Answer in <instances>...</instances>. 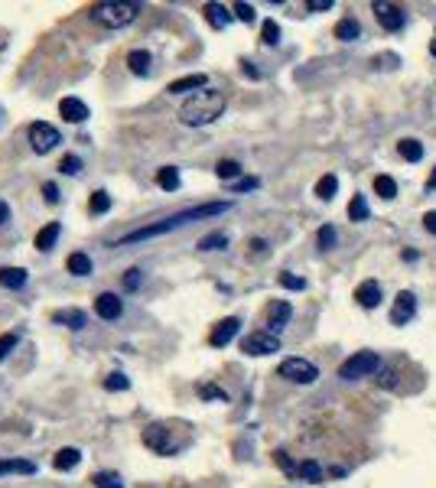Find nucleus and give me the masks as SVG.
Listing matches in <instances>:
<instances>
[{
    "instance_id": "f257e3e1",
    "label": "nucleus",
    "mask_w": 436,
    "mask_h": 488,
    "mask_svg": "<svg viewBox=\"0 0 436 488\" xmlns=\"http://www.w3.org/2000/svg\"><path fill=\"white\" fill-rule=\"evenodd\" d=\"M232 209V202H205V205H192V209H182V212L176 215H166V218H160V222L153 225H143V228H134V232L121 234L114 241V247H128V244H140V241H150V238H160V234H170L176 232V228H182V225L189 222H199V218H215V215H222Z\"/></svg>"
},
{
    "instance_id": "f03ea898",
    "label": "nucleus",
    "mask_w": 436,
    "mask_h": 488,
    "mask_svg": "<svg viewBox=\"0 0 436 488\" xmlns=\"http://www.w3.org/2000/svg\"><path fill=\"white\" fill-rule=\"evenodd\" d=\"M225 111V95L218 88H202V92H195V95L180 107V121L186 128H205V124H212L218 121Z\"/></svg>"
},
{
    "instance_id": "7ed1b4c3",
    "label": "nucleus",
    "mask_w": 436,
    "mask_h": 488,
    "mask_svg": "<svg viewBox=\"0 0 436 488\" xmlns=\"http://www.w3.org/2000/svg\"><path fill=\"white\" fill-rule=\"evenodd\" d=\"M140 13V3L134 0H101V3H91L88 7V17L107 30H121V26H128V23L137 20Z\"/></svg>"
},
{
    "instance_id": "20e7f679",
    "label": "nucleus",
    "mask_w": 436,
    "mask_h": 488,
    "mask_svg": "<svg viewBox=\"0 0 436 488\" xmlns=\"http://www.w3.org/2000/svg\"><path fill=\"white\" fill-rule=\"evenodd\" d=\"M381 368V355L378 351H355L339 365V378L342 381H355V378H365V374H374Z\"/></svg>"
},
{
    "instance_id": "39448f33",
    "label": "nucleus",
    "mask_w": 436,
    "mask_h": 488,
    "mask_svg": "<svg viewBox=\"0 0 436 488\" xmlns=\"http://www.w3.org/2000/svg\"><path fill=\"white\" fill-rule=\"evenodd\" d=\"M280 378H287L290 384H313L320 378V368L306 358H284L280 361V368H277Z\"/></svg>"
},
{
    "instance_id": "423d86ee",
    "label": "nucleus",
    "mask_w": 436,
    "mask_h": 488,
    "mask_svg": "<svg viewBox=\"0 0 436 488\" xmlns=\"http://www.w3.org/2000/svg\"><path fill=\"white\" fill-rule=\"evenodd\" d=\"M26 134H30V147L36 150V153H49V150L55 147V143H59V130L53 128V124H46V121H36V124H30V130H26Z\"/></svg>"
},
{
    "instance_id": "0eeeda50",
    "label": "nucleus",
    "mask_w": 436,
    "mask_h": 488,
    "mask_svg": "<svg viewBox=\"0 0 436 488\" xmlns=\"http://www.w3.org/2000/svg\"><path fill=\"white\" fill-rule=\"evenodd\" d=\"M241 351H245V355H254V358L274 355V351H280V339L270 336V332H251V336H245V342H241Z\"/></svg>"
},
{
    "instance_id": "6e6552de",
    "label": "nucleus",
    "mask_w": 436,
    "mask_h": 488,
    "mask_svg": "<svg viewBox=\"0 0 436 488\" xmlns=\"http://www.w3.org/2000/svg\"><path fill=\"white\" fill-rule=\"evenodd\" d=\"M143 446L147 449H153V453H160V456H170V453H176V446L170 443V430L163 424H150L147 430H143Z\"/></svg>"
},
{
    "instance_id": "1a4fd4ad",
    "label": "nucleus",
    "mask_w": 436,
    "mask_h": 488,
    "mask_svg": "<svg viewBox=\"0 0 436 488\" xmlns=\"http://www.w3.org/2000/svg\"><path fill=\"white\" fill-rule=\"evenodd\" d=\"M374 17H378V23H381L387 33H397V30H404V23H407V13L401 10V7H394V3H384V0H378L372 7Z\"/></svg>"
},
{
    "instance_id": "9d476101",
    "label": "nucleus",
    "mask_w": 436,
    "mask_h": 488,
    "mask_svg": "<svg viewBox=\"0 0 436 488\" xmlns=\"http://www.w3.org/2000/svg\"><path fill=\"white\" fill-rule=\"evenodd\" d=\"M414 316H417V297L410 290H401L391 306V326H407Z\"/></svg>"
},
{
    "instance_id": "9b49d317",
    "label": "nucleus",
    "mask_w": 436,
    "mask_h": 488,
    "mask_svg": "<svg viewBox=\"0 0 436 488\" xmlns=\"http://www.w3.org/2000/svg\"><path fill=\"white\" fill-rule=\"evenodd\" d=\"M95 313L105 319V322H114V319H121V313H124V299L117 297V293H98Z\"/></svg>"
},
{
    "instance_id": "f8f14e48",
    "label": "nucleus",
    "mask_w": 436,
    "mask_h": 488,
    "mask_svg": "<svg viewBox=\"0 0 436 488\" xmlns=\"http://www.w3.org/2000/svg\"><path fill=\"white\" fill-rule=\"evenodd\" d=\"M238 329H241V319H238V316L222 319V322L212 329V336H209V345H212V349H225V345L238 336Z\"/></svg>"
},
{
    "instance_id": "ddd939ff",
    "label": "nucleus",
    "mask_w": 436,
    "mask_h": 488,
    "mask_svg": "<svg viewBox=\"0 0 436 488\" xmlns=\"http://www.w3.org/2000/svg\"><path fill=\"white\" fill-rule=\"evenodd\" d=\"M290 316H293V306H290L287 299H277V303H270V309H267V332H270V336H277V332H280L290 322Z\"/></svg>"
},
{
    "instance_id": "4468645a",
    "label": "nucleus",
    "mask_w": 436,
    "mask_h": 488,
    "mask_svg": "<svg viewBox=\"0 0 436 488\" xmlns=\"http://www.w3.org/2000/svg\"><path fill=\"white\" fill-rule=\"evenodd\" d=\"M59 114H62V121H69V124H82V121H88V105L82 98L69 95L59 101Z\"/></svg>"
},
{
    "instance_id": "2eb2a0df",
    "label": "nucleus",
    "mask_w": 436,
    "mask_h": 488,
    "mask_svg": "<svg viewBox=\"0 0 436 488\" xmlns=\"http://www.w3.org/2000/svg\"><path fill=\"white\" fill-rule=\"evenodd\" d=\"M202 88H209V78H205L202 72H195V75H182L176 82H170L166 92H170V95H186V92H202Z\"/></svg>"
},
{
    "instance_id": "dca6fc26",
    "label": "nucleus",
    "mask_w": 436,
    "mask_h": 488,
    "mask_svg": "<svg viewBox=\"0 0 436 488\" xmlns=\"http://www.w3.org/2000/svg\"><path fill=\"white\" fill-rule=\"evenodd\" d=\"M355 299H358V306L374 309L381 303V284H378V280H362V284L355 287Z\"/></svg>"
},
{
    "instance_id": "f3484780",
    "label": "nucleus",
    "mask_w": 436,
    "mask_h": 488,
    "mask_svg": "<svg viewBox=\"0 0 436 488\" xmlns=\"http://www.w3.org/2000/svg\"><path fill=\"white\" fill-rule=\"evenodd\" d=\"M53 322H59V326H65V329L78 332V329H85V326H88V316L82 313V309H55Z\"/></svg>"
},
{
    "instance_id": "a211bd4d",
    "label": "nucleus",
    "mask_w": 436,
    "mask_h": 488,
    "mask_svg": "<svg viewBox=\"0 0 436 488\" xmlns=\"http://www.w3.org/2000/svg\"><path fill=\"white\" fill-rule=\"evenodd\" d=\"M59 232H62V225L59 222H49V225H43V228H40V232H36V251H53L55 247V241H59Z\"/></svg>"
},
{
    "instance_id": "6ab92c4d",
    "label": "nucleus",
    "mask_w": 436,
    "mask_h": 488,
    "mask_svg": "<svg viewBox=\"0 0 436 488\" xmlns=\"http://www.w3.org/2000/svg\"><path fill=\"white\" fill-rule=\"evenodd\" d=\"M26 280H30V274H26L23 267H0V287L23 290L26 287Z\"/></svg>"
},
{
    "instance_id": "aec40b11",
    "label": "nucleus",
    "mask_w": 436,
    "mask_h": 488,
    "mask_svg": "<svg viewBox=\"0 0 436 488\" xmlns=\"http://www.w3.org/2000/svg\"><path fill=\"white\" fill-rule=\"evenodd\" d=\"M36 462L33 459H0V476H33Z\"/></svg>"
},
{
    "instance_id": "412c9836",
    "label": "nucleus",
    "mask_w": 436,
    "mask_h": 488,
    "mask_svg": "<svg viewBox=\"0 0 436 488\" xmlns=\"http://www.w3.org/2000/svg\"><path fill=\"white\" fill-rule=\"evenodd\" d=\"M65 270L72 277H88L95 270V264H91V257H88L85 251H75V254H69V261H65Z\"/></svg>"
},
{
    "instance_id": "4be33fe9",
    "label": "nucleus",
    "mask_w": 436,
    "mask_h": 488,
    "mask_svg": "<svg viewBox=\"0 0 436 488\" xmlns=\"http://www.w3.org/2000/svg\"><path fill=\"white\" fill-rule=\"evenodd\" d=\"M202 13H205V20L212 23L215 30H225V26L232 23V17H234V13H228V7H222V3H205Z\"/></svg>"
},
{
    "instance_id": "5701e85b",
    "label": "nucleus",
    "mask_w": 436,
    "mask_h": 488,
    "mask_svg": "<svg viewBox=\"0 0 436 488\" xmlns=\"http://www.w3.org/2000/svg\"><path fill=\"white\" fill-rule=\"evenodd\" d=\"M78 462H82V453H78L75 446H65V449H59L53 456V466L59 469V472H72Z\"/></svg>"
},
{
    "instance_id": "b1692460",
    "label": "nucleus",
    "mask_w": 436,
    "mask_h": 488,
    "mask_svg": "<svg viewBox=\"0 0 436 488\" xmlns=\"http://www.w3.org/2000/svg\"><path fill=\"white\" fill-rule=\"evenodd\" d=\"M362 36V26H358V20L355 17H345V20L335 23V40H342V43H351V40H358Z\"/></svg>"
},
{
    "instance_id": "393cba45",
    "label": "nucleus",
    "mask_w": 436,
    "mask_h": 488,
    "mask_svg": "<svg viewBox=\"0 0 436 488\" xmlns=\"http://www.w3.org/2000/svg\"><path fill=\"white\" fill-rule=\"evenodd\" d=\"M397 153H401L407 163H420V159H424V143H420V140H414V137H407V140H401V143H397Z\"/></svg>"
},
{
    "instance_id": "a878e982",
    "label": "nucleus",
    "mask_w": 436,
    "mask_h": 488,
    "mask_svg": "<svg viewBox=\"0 0 436 488\" xmlns=\"http://www.w3.org/2000/svg\"><path fill=\"white\" fill-rule=\"evenodd\" d=\"M180 170L176 166H163V170H157V186L160 189H166V192H176L180 189Z\"/></svg>"
},
{
    "instance_id": "bb28decb",
    "label": "nucleus",
    "mask_w": 436,
    "mask_h": 488,
    "mask_svg": "<svg viewBox=\"0 0 436 488\" xmlns=\"http://www.w3.org/2000/svg\"><path fill=\"white\" fill-rule=\"evenodd\" d=\"M335 192H339V176H335V173H326V176L316 182V195H320L322 202H329V199H335Z\"/></svg>"
},
{
    "instance_id": "cd10ccee",
    "label": "nucleus",
    "mask_w": 436,
    "mask_h": 488,
    "mask_svg": "<svg viewBox=\"0 0 436 488\" xmlns=\"http://www.w3.org/2000/svg\"><path fill=\"white\" fill-rule=\"evenodd\" d=\"M150 62H153V59H150L147 49H134V53L128 55V65H130V72H134V75H147Z\"/></svg>"
},
{
    "instance_id": "c85d7f7f",
    "label": "nucleus",
    "mask_w": 436,
    "mask_h": 488,
    "mask_svg": "<svg viewBox=\"0 0 436 488\" xmlns=\"http://www.w3.org/2000/svg\"><path fill=\"white\" fill-rule=\"evenodd\" d=\"M195 247H199V251H222V247H228V234H225V232H209L205 238H199Z\"/></svg>"
},
{
    "instance_id": "c756f323",
    "label": "nucleus",
    "mask_w": 436,
    "mask_h": 488,
    "mask_svg": "<svg viewBox=\"0 0 436 488\" xmlns=\"http://www.w3.org/2000/svg\"><path fill=\"white\" fill-rule=\"evenodd\" d=\"M368 215H372V209H368V199L355 192V199L349 202V218H351V222H365Z\"/></svg>"
},
{
    "instance_id": "7c9ffc66",
    "label": "nucleus",
    "mask_w": 436,
    "mask_h": 488,
    "mask_svg": "<svg viewBox=\"0 0 436 488\" xmlns=\"http://www.w3.org/2000/svg\"><path fill=\"white\" fill-rule=\"evenodd\" d=\"M215 173H218V180L232 182V180H238V176H241V163H238V159H218Z\"/></svg>"
},
{
    "instance_id": "2f4dec72",
    "label": "nucleus",
    "mask_w": 436,
    "mask_h": 488,
    "mask_svg": "<svg viewBox=\"0 0 436 488\" xmlns=\"http://www.w3.org/2000/svg\"><path fill=\"white\" fill-rule=\"evenodd\" d=\"M297 472H299V478H306V482H322V466L316 459H303Z\"/></svg>"
},
{
    "instance_id": "473e14b6",
    "label": "nucleus",
    "mask_w": 436,
    "mask_h": 488,
    "mask_svg": "<svg viewBox=\"0 0 436 488\" xmlns=\"http://www.w3.org/2000/svg\"><path fill=\"white\" fill-rule=\"evenodd\" d=\"M374 192H378L381 199H394V195H397V182L381 173V176H374Z\"/></svg>"
},
{
    "instance_id": "72a5a7b5",
    "label": "nucleus",
    "mask_w": 436,
    "mask_h": 488,
    "mask_svg": "<svg viewBox=\"0 0 436 488\" xmlns=\"http://www.w3.org/2000/svg\"><path fill=\"white\" fill-rule=\"evenodd\" d=\"M88 209H91V215H105L107 209H111V195H107L105 189H95V192H91V202H88Z\"/></svg>"
},
{
    "instance_id": "f704fd0d",
    "label": "nucleus",
    "mask_w": 436,
    "mask_h": 488,
    "mask_svg": "<svg viewBox=\"0 0 436 488\" xmlns=\"http://www.w3.org/2000/svg\"><path fill=\"white\" fill-rule=\"evenodd\" d=\"M261 43L264 46L280 43V26H277V20H264V26H261Z\"/></svg>"
},
{
    "instance_id": "c9c22d12",
    "label": "nucleus",
    "mask_w": 436,
    "mask_h": 488,
    "mask_svg": "<svg viewBox=\"0 0 436 488\" xmlns=\"http://www.w3.org/2000/svg\"><path fill=\"white\" fill-rule=\"evenodd\" d=\"M91 485L95 488H124V482H121L117 472H98V476L91 478Z\"/></svg>"
},
{
    "instance_id": "e433bc0d",
    "label": "nucleus",
    "mask_w": 436,
    "mask_h": 488,
    "mask_svg": "<svg viewBox=\"0 0 436 488\" xmlns=\"http://www.w3.org/2000/svg\"><path fill=\"white\" fill-rule=\"evenodd\" d=\"M335 238H339V232L332 225H322L320 234H316V244H320L322 251H329V247H335Z\"/></svg>"
},
{
    "instance_id": "4c0bfd02",
    "label": "nucleus",
    "mask_w": 436,
    "mask_h": 488,
    "mask_svg": "<svg viewBox=\"0 0 436 488\" xmlns=\"http://www.w3.org/2000/svg\"><path fill=\"white\" fill-rule=\"evenodd\" d=\"M59 170H62L65 176H78V173H82V159L75 157V153H65L62 163H59Z\"/></svg>"
},
{
    "instance_id": "58836bf2",
    "label": "nucleus",
    "mask_w": 436,
    "mask_h": 488,
    "mask_svg": "<svg viewBox=\"0 0 436 488\" xmlns=\"http://www.w3.org/2000/svg\"><path fill=\"white\" fill-rule=\"evenodd\" d=\"M17 342H20V336H17V332H3V336H0V361L7 358L13 349H17Z\"/></svg>"
},
{
    "instance_id": "ea45409f",
    "label": "nucleus",
    "mask_w": 436,
    "mask_h": 488,
    "mask_svg": "<svg viewBox=\"0 0 436 488\" xmlns=\"http://www.w3.org/2000/svg\"><path fill=\"white\" fill-rule=\"evenodd\" d=\"M105 387H107V391H128L130 381L121 372H114V374H107V378H105Z\"/></svg>"
},
{
    "instance_id": "a19ab883",
    "label": "nucleus",
    "mask_w": 436,
    "mask_h": 488,
    "mask_svg": "<svg viewBox=\"0 0 436 488\" xmlns=\"http://www.w3.org/2000/svg\"><path fill=\"white\" fill-rule=\"evenodd\" d=\"M199 397H202V401H228V394H225L222 387H215V384H202V387H199Z\"/></svg>"
},
{
    "instance_id": "79ce46f5",
    "label": "nucleus",
    "mask_w": 436,
    "mask_h": 488,
    "mask_svg": "<svg viewBox=\"0 0 436 488\" xmlns=\"http://www.w3.org/2000/svg\"><path fill=\"white\" fill-rule=\"evenodd\" d=\"M277 280H280V287H287V290H303V287H306V280H303V277H293L290 270H284Z\"/></svg>"
},
{
    "instance_id": "37998d69",
    "label": "nucleus",
    "mask_w": 436,
    "mask_h": 488,
    "mask_svg": "<svg viewBox=\"0 0 436 488\" xmlns=\"http://www.w3.org/2000/svg\"><path fill=\"white\" fill-rule=\"evenodd\" d=\"M143 284V270L140 267H130L128 274H124V290H137Z\"/></svg>"
},
{
    "instance_id": "c03bdc74",
    "label": "nucleus",
    "mask_w": 436,
    "mask_h": 488,
    "mask_svg": "<svg viewBox=\"0 0 436 488\" xmlns=\"http://www.w3.org/2000/svg\"><path fill=\"white\" fill-rule=\"evenodd\" d=\"M232 10H234V17H238V20H241V23H254V17H257L251 3H234Z\"/></svg>"
},
{
    "instance_id": "a18cd8bd",
    "label": "nucleus",
    "mask_w": 436,
    "mask_h": 488,
    "mask_svg": "<svg viewBox=\"0 0 436 488\" xmlns=\"http://www.w3.org/2000/svg\"><path fill=\"white\" fill-rule=\"evenodd\" d=\"M335 0H306V10L309 13H322V10H332Z\"/></svg>"
},
{
    "instance_id": "49530a36",
    "label": "nucleus",
    "mask_w": 436,
    "mask_h": 488,
    "mask_svg": "<svg viewBox=\"0 0 436 488\" xmlns=\"http://www.w3.org/2000/svg\"><path fill=\"white\" fill-rule=\"evenodd\" d=\"M43 199L49 205H59V186L55 182H43Z\"/></svg>"
},
{
    "instance_id": "de8ad7c7",
    "label": "nucleus",
    "mask_w": 436,
    "mask_h": 488,
    "mask_svg": "<svg viewBox=\"0 0 436 488\" xmlns=\"http://www.w3.org/2000/svg\"><path fill=\"white\" fill-rule=\"evenodd\" d=\"M257 186H261V180H254V176H251V180L232 182V192H251V189H257Z\"/></svg>"
},
{
    "instance_id": "09e8293b",
    "label": "nucleus",
    "mask_w": 436,
    "mask_h": 488,
    "mask_svg": "<svg viewBox=\"0 0 436 488\" xmlns=\"http://www.w3.org/2000/svg\"><path fill=\"white\" fill-rule=\"evenodd\" d=\"M274 459H277V466L284 469V472H297V469H299V466H293V462H290V456H287V453H284V449H277V453H274Z\"/></svg>"
},
{
    "instance_id": "8fccbe9b",
    "label": "nucleus",
    "mask_w": 436,
    "mask_h": 488,
    "mask_svg": "<svg viewBox=\"0 0 436 488\" xmlns=\"http://www.w3.org/2000/svg\"><path fill=\"white\" fill-rule=\"evenodd\" d=\"M424 228H426L430 234H436V212H426V215H424Z\"/></svg>"
},
{
    "instance_id": "3c124183",
    "label": "nucleus",
    "mask_w": 436,
    "mask_h": 488,
    "mask_svg": "<svg viewBox=\"0 0 436 488\" xmlns=\"http://www.w3.org/2000/svg\"><path fill=\"white\" fill-rule=\"evenodd\" d=\"M378 384H384V387H394V372L381 368V378H378Z\"/></svg>"
},
{
    "instance_id": "603ef678",
    "label": "nucleus",
    "mask_w": 436,
    "mask_h": 488,
    "mask_svg": "<svg viewBox=\"0 0 436 488\" xmlns=\"http://www.w3.org/2000/svg\"><path fill=\"white\" fill-rule=\"evenodd\" d=\"M241 69H245V75H251V78H261V72L254 69V62H241Z\"/></svg>"
},
{
    "instance_id": "864d4df0",
    "label": "nucleus",
    "mask_w": 436,
    "mask_h": 488,
    "mask_svg": "<svg viewBox=\"0 0 436 488\" xmlns=\"http://www.w3.org/2000/svg\"><path fill=\"white\" fill-rule=\"evenodd\" d=\"M436 189V166H433V173H430V180H426V192H433Z\"/></svg>"
},
{
    "instance_id": "5fc2aeb1",
    "label": "nucleus",
    "mask_w": 436,
    "mask_h": 488,
    "mask_svg": "<svg viewBox=\"0 0 436 488\" xmlns=\"http://www.w3.org/2000/svg\"><path fill=\"white\" fill-rule=\"evenodd\" d=\"M251 247H254L257 254H264V247H267V244H264V241H261V238H254V241H251Z\"/></svg>"
},
{
    "instance_id": "6e6d98bb",
    "label": "nucleus",
    "mask_w": 436,
    "mask_h": 488,
    "mask_svg": "<svg viewBox=\"0 0 436 488\" xmlns=\"http://www.w3.org/2000/svg\"><path fill=\"white\" fill-rule=\"evenodd\" d=\"M7 215H10V209H7V202H0V225L7 222Z\"/></svg>"
},
{
    "instance_id": "4d7b16f0",
    "label": "nucleus",
    "mask_w": 436,
    "mask_h": 488,
    "mask_svg": "<svg viewBox=\"0 0 436 488\" xmlns=\"http://www.w3.org/2000/svg\"><path fill=\"white\" fill-rule=\"evenodd\" d=\"M430 53H433V59H436V33H433V43H430Z\"/></svg>"
}]
</instances>
